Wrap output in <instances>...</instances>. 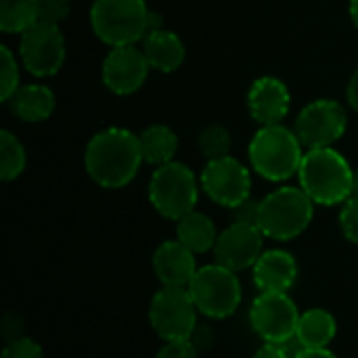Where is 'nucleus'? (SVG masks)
Instances as JSON below:
<instances>
[{
	"mask_svg": "<svg viewBox=\"0 0 358 358\" xmlns=\"http://www.w3.org/2000/svg\"><path fill=\"white\" fill-rule=\"evenodd\" d=\"M143 162L138 134L128 128H105L96 132L84 151V168L92 182L103 189L128 187Z\"/></svg>",
	"mask_w": 358,
	"mask_h": 358,
	"instance_id": "obj_1",
	"label": "nucleus"
},
{
	"mask_svg": "<svg viewBox=\"0 0 358 358\" xmlns=\"http://www.w3.org/2000/svg\"><path fill=\"white\" fill-rule=\"evenodd\" d=\"M355 170L348 159L334 147L308 149L298 170L302 191L315 206H342L352 197Z\"/></svg>",
	"mask_w": 358,
	"mask_h": 358,
	"instance_id": "obj_2",
	"label": "nucleus"
},
{
	"mask_svg": "<svg viewBox=\"0 0 358 358\" xmlns=\"http://www.w3.org/2000/svg\"><path fill=\"white\" fill-rule=\"evenodd\" d=\"M302 143L294 130L283 124L262 126L248 147V157L252 170L271 180V182H285L292 176H298L300 164L304 159Z\"/></svg>",
	"mask_w": 358,
	"mask_h": 358,
	"instance_id": "obj_3",
	"label": "nucleus"
},
{
	"mask_svg": "<svg viewBox=\"0 0 358 358\" xmlns=\"http://www.w3.org/2000/svg\"><path fill=\"white\" fill-rule=\"evenodd\" d=\"M315 201L302 187H279L260 199V231L273 241H292L313 222Z\"/></svg>",
	"mask_w": 358,
	"mask_h": 358,
	"instance_id": "obj_4",
	"label": "nucleus"
},
{
	"mask_svg": "<svg viewBox=\"0 0 358 358\" xmlns=\"http://www.w3.org/2000/svg\"><path fill=\"white\" fill-rule=\"evenodd\" d=\"M147 17L145 0H94L90 6L92 31L111 48L141 42L147 34Z\"/></svg>",
	"mask_w": 358,
	"mask_h": 358,
	"instance_id": "obj_5",
	"label": "nucleus"
},
{
	"mask_svg": "<svg viewBox=\"0 0 358 358\" xmlns=\"http://www.w3.org/2000/svg\"><path fill=\"white\" fill-rule=\"evenodd\" d=\"M199 189L201 182L187 164L168 162L157 166L151 174L149 201L159 216L178 222L182 216L195 210L199 201Z\"/></svg>",
	"mask_w": 358,
	"mask_h": 358,
	"instance_id": "obj_6",
	"label": "nucleus"
},
{
	"mask_svg": "<svg viewBox=\"0 0 358 358\" xmlns=\"http://www.w3.org/2000/svg\"><path fill=\"white\" fill-rule=\"evenodd\" d=\"M187 289L199 315L214 321H222L235 315L243 300V287L237 273L218 262L199 266Z\"/></svg>",
	"mask_w": 358,
	"mask_h": 358,
	"instance_id": "obj_7",
	"label": "nucleus"
},
{
	"mask_svg": "<svg viewBox=\"0 0 358 358\" xmlns=\"http://www.w3.org/2000/svg\"><path fill=\"white\" fill-rule=\"evenodd\" d=\"M197 306L187 287H159L149 304L151 329L164 342L191 340L197 329Z\"/></svg>",
	"mask_w": 358,
	"mask_h": 358,
	"instance_id": "obj_8",
	"label": "nucleus"
},
{
	"mask_svg": "<svg viewBox=\"0 0 358 358\" xmlns=\"http://www.w3.org/2000/svg\"><path fill=\"white\" fill-rule=\"evenodd\" d=\"M348 128V111L342 103L334 99H317L308 103L296 117L294 132L298 134L302 147L323 149L334 147Z\"/></svg>",
	"mask_w": 358,
	"mask_h": 358,
	"instance_id": "obj_9",
	"label": "nucleus"
},
{
	"mask_svg": "<svg viewBox=\"0 0 358 358\" xmlns=\"http://www.w3.org/2000/svg\"><path fill=\"white\" fill-rule=\"evenodd\" d=\"M300 315L289 294H258L250 308V323L264 344H289L296 340Z\"/></svg>",
	"mask_w": 358,
	"mask_h": 358,
	"instance_id": "obj_10",
	"label": "nucleus"
},
{
	"mask_svg": "<svg viewBox=\"0 0 358 358\" xmlns=\"http://www.w3.org/2000/svg\"><path fill=\"white\" fill-rule=\"evenodd\" d=\"M19 57L23 67L36 78L59 73L67 57V44L61 27L50 23H34L21 34Z\"/></svg>",
	"mask_w": 358,
	"mask_h": 358,
	"instance_id": "obj_11",
	"label": "nucleus"
},
{
	"mask_svg": "<svg viewBox=\"0 0 358 358\" xmlns=\"http://www.w3.org/2000/svg\"><path fill=\"white\" fill-rule=\"evenodd\" d=\"M201 191L218 206L233 210L252 197V174L250 168L239 159L227 155L210 159L199 176Z\"/></svg>",
	"mask_w": 358,
	"mask_h": 358,
	"instance_id": "obj_12",
	"label": "nucleus"
},
{
	"mask_svg": "<svg viewBox=\"0 0 358 358\" xmlns=\"http://www.w3.org/2000/svg\"><path fill=\"white\" fill-rule=\"evenodd\" d=\"M264 239L266 237L260 227L231 222L218 235V241L214 245V258L218 264L235 273L250 271L264 252Z\"/></svg>",
	"mask_w": 358,
	"mask_h": 358,
	"instance_id": "obj_13",
	"label": "nucleus"
},
{
	"mask_svg": "<svg viewBox=\"0 0 358 358\" xmlns=\"http://www.w3.org/2000/svg\"><path fill=\"white\" fill-rule=\"evenodd\" d=\"M149 63L141 48L136 46H117L111 48L103 61L101 76L109 92L117 96L134 94L149 76Z\"/></svg>",
	"mask_w": 358,
	"mask_h": 358,
	"instance_id": "obj_14",
	"label": "nucleus"
},
{
	"mask_svg": "<svg viewBox=\"0 0 358 358\" xmlns=\"http://www.w3.org/2000/svg\"><path fill=\"white\" fill-rule=\"evenodd\" d=\"M292 107V92L287 84L275 76H262L252 82L248 90V109L250 115L260 126L281 124Z\"/></svg>",
	"mask_w": 358,
	"mask_h": 358,
	"instance_id": "obj_15",
	"label": "nucleus"
},
{
	"mask_svg": "<svg viewBox=\"0 0 358 358\" xmlns=\"http://www.w3.org/2000/svg\"><path fill=\"white\" fill-rule=\"evenodd\" d=\"M300 275L298 260L287 250H264L252 268L254 285L260 294H289Z\"/></svg>",
	"mask_w": 358,
	"mask_h": 358,
	"instance_id": "obj_16",
	"label": "nucleus"
},
{
	"mask_svg": "<svg viewBox=\"0 0 358 358\" xmlns=\"http://www.w3.org/2000/svg\"><path fill=\"white\" fill-rule=\"evenodd\" d=\"M195 256L197 254H193L178 239H168L159 243L151 258L157 281L164 287H189L195 273L199 271Z\"/></svg>",
	"mask_w": 358,
	"mask_h": 358,
	"instance_id": "obj_17",
	"label": "nucleus"
},
{
	"mask_svg": "<svg viewBox=\"0 0 358 358\" xmlns=\"http://www.w3.org/2000/svg\"><path fill=\"white\" fill-rule=\"evenodd\" d=\"M141 42H143L141 50H143L149 67L159 73H172L185 63V57H187L185 42L180 40L178 34H174L170 29L149 31V34H145V38Z\"/></svg>",
	"mask_w": 358,
	"mask_h": 358,
	"instance_id": "obj_18",
	"label": "nucleus"
},
{
	"mask_svg": "<svg viewBox=\"0 0 358 358\" xmlns=\"http://www.w3.org/2000/svg\"><path fill=\"white\" fill-rule=\"evenodd\" d=\"M8 107L19 120L27 124H40L46 122L55 111V92L44 84H23L8 99Z\"/></svg>",
	"mask_w": 358,
	"mask_h": 358,
	"instance_id": "obj_19",
	"label": "nucleus"
},
{
	"mask_svg": "<svg viewBox=\"0 0 358 358\" xmlns=\"http://www.w3.org/2000/svg\"><path fill=\"white\" fill-rule=\"evenodd\" d=\"M338 336V321L327 308H308L300 315L296 340L302 348H329Z\"/></svg>",
	"mask_w": 358,
	"mask_h": 358,
	"instance_id": "obj_20",
	"label": "nucleus"
},
{
	"mask_svg": "<svg viewBox=\"0 0 358 358\" xmlns=\"http://www.w3.org/2000/svg\"><path fill=\"white\" fill-rule=\"evenodd\" d=\"M218 229L214 220L203 212H189L176 222V239L187 245L193 254H208L214 252L218 241Z\"/></svg>",
	"mask_w": 358,
	"mask_h": 358,
	"instance_id": "obj_21",
	"label": "nucleus"
},
{
	"mask_svg": "<svg viewBox=\"0 0 358 358\" xmlns=\"http://www.w3.org/2000/svg\"><path fill=\"white\" fill-rule=\"evenodd\" d=\"M138 141L145 164L157 168L168 162H174V155L178 151V136L174 134L172 128L164 124H153L138 134Z\"/></svg>",
	"mask_w": 358,
	"mask_h": 358,
	"instance_id": "obj_22",
	"label": "nucleus"
},
{
	"mask_svg": "<svg viewBox=\"0 0 358 358\" xmlns=\"http://www.w3.org/2000/svg\"><path fill=\"white\" fill-rule=\"evenodd\" d=\"M38 23V0H0L2 34H23Z\"/></svg>",
	"mask_w": 358,
	"mask_h": 358,
	"instance_id": "obj_23",
	"label": "nucleus"
},
{
	"mask_svg": "<svg viewBox=\"0 0 358 358\" xmlns=\"http://www.w3.org/2000/svg\"><path fill=\"white\" fill-rule=\"evenodd\" d=\"M25 164H27V155H25L21 141L13 132L2 130L0 132V178H2V182L17 180L23 174Z\"/></svg>",
	"mask_w": 358,
	"mask_h": 358,
	"instance_id": "obj_24",
	"label": "nucleus"
},
{
	"mask_svg": "<svg viewBox=\"0 0 358 358\" xmlns=\"http://www.w3.org/2000/svg\"><path fill=\"white\" fill-rule=\"evenodd\" d=\"M199 151L210 159H220L231 155V132L222 126V124H210L208 128H203L199 132Z\"/></svg>",
	"mask_w": 358,
	"mask_h": 358,
	"instance_id": "obj_25",
	"label": "nucleus"
},
{
	"mask_svg": "<svg viewBox=\"0 0 358 358\" xmlns=\"http://www.w3.org/2000/svg\"><path fill=\"white\" fill-rule=\"evenodd\" d=\"M19 88V63L8 46H0V99L8 103V99Z\"/></svg>",
	"mask_w": 358,
	"mask_h": 358,
	"instance_id": "obj_26",
	"label": "nucleus"
},
{
	"mask_svg": "<svg viewBox=\"0 0 358 358\" xmlns=\"http://www.w3.org/2000/svg\"><path fill=\"white\" fill-rule=\"evenodd\" d=\"M69 17V0H38V23L61 25Z\"/></svg>",
	"mask_w": 358,
	"mask_h": 358,
	"instance_id": "obj_27",
	"label": "nucleus"
},
{
	"mask_svg": "<svg viewBox=\"0 0 358 358\" xmlns=\"http://www.w3.org/2000/svg\"><path fill=\"white\" fill-rule=\"evenodd\" d=\"M0 358H44V350L36 340L23 336L13 342H6Z\"/></svg>",
	"mask_w": 358,
	"mask_h": 358,
	"instance_id": "obj_28",
	"label": "nucleus"
},
{
	"mask_svg": "<svg viewBox=\"0 0 358 358\" xmlns=\"http://www.w3.org/2000/svg\"><path fill=\"white\" fill-rule=\"evenodd\" d=\"M340 227H342V233L344 237L358 245V199L357 197H350L346 203H342V210H340Z\"/></svg>",
	"mask_w": 358,
	"mask_h": 358,
	"instance_id": "obj_29",
	"label": "nucleus"
},
{
	"mask_svg": "<svg viewBox=\"0 0 358 358\" xmlns=\"http://www.w3.org/2000/svg\"><path fill=\"white\" fill-rule=\"evenodd\" d=\"M155 358H197V348L191 340L164 342Z\"/></svg>",
	"mask_w": 358,
	"mask_h": 358,
	"instance_id": "obj_30",
	"label": "nucleus"
},
{
	"mask_svg": "<svg viewBox=\"0 0 358 358\" xmlns=\"http://www.w3.org/2000/svg\"><path fill=\"white\" fill-rule=\"evenodd\" d=\"M231 214H233V222L258 227V222H260V201H256V199L250 197L243 203H239L237 208H233Z\"/></svg>",
	"mask_w": 358,
	"mask_h": 358,
	"instance_id": "obj_31",
	"label": "nucleus"
},
{
	"mask_svg": "<svg viewBox=\"0 0 358 358\" xmlns=\"http://www.w3.org/2000/svg\"><path fill=\"white\" fill-rule=\"evenodd\" d=\"M298 348V340L289 344H262L252 358H294Z\"/></svg>",
	"mask_w": 358,
	"mask_h": 358,
	"instance_id": "obj_32",
	"label": "nucleus"
},
{
	"mask_svg": "<svg viewBox=\"0 0 358 358\" xmlns=\"http://www.w3.org/2000/svg\"><path fill=\"white\" fill-rule=\"evenodd\" d=\"M2 334L6 338V342H13L17 338H23V319L15 313H8L2 319Z\"/></svg>",
	"mask_w": 358,
	"mask_h": 358,
	"instance_id": "obj_33",
	"label": "nucleus"
},
{
	"mask_svg": "<svg viewBox=\"0 0 358 358\" xmlns=\"http://www.w3.org/2000/svg\"><path fill=\"white\" fill-rule=\"evenodd\" d=\"M294 358H338L336 352H331L329 348H298Z\"/></svg>",
	"mask_w": 358,
	"mask_h": 358,
	"instance_id": "obj_34",
	"label": "nucleus"
},
{
	"mask_svg": "<svg viewBox=\"0 0 358 358\" xmlns=\"http://www.w3.org/2000/svg\"><path fill=\"white\" fill-rule=\"evenodd\" d=\"M346 101H348V105H350L355 111H358V67L357 71L352 73L348 86H346Z\"/></svg>",
	"mask_w": 358,
	"mask_h": 358,
	"instance_id": "obj_35",
	"label": "nucleus"
},
{
	"mask_svg": "<svg viewBox=\"0 0 358 358\" xmlns=\"http://www.w3.org/2000/svg\"><path fill=\"white\" fill-rule=\"evenodd\" d=\"M159 29H166L164 27V17L155 10H149V17H147V34L149 31H159Z\"/></svg>",
	"mask_w": 358,
	"mask_h": 358,
	"instance_id": "obj_36",
	"label": "nucleus"
},
{
	"mask_svg": "<svg viewBox=\"0 0 358 358\" xmlns=\"http://www.w3.org/2000/svg\"><path fill=\"white\" fill-rule=\"evenodd\" d=\"M348 10H350L352 23L358 27V0H350V2H348Z\"/></svg>",
	"mask_w": 358,
	"mask_h": 358,
	"instance_id": "obj_37",
	"label": "nucleus"
},
{
	"mask_svg": "<svg viewBox=\"0 0 358 358\" xmlns=\"http://www.w3.org/2000/svg\"><path fill=\"white\" fill-rule=\"evenodd\" d=\"M352 197L358 199V168L355 170V176H352Z\"/></svg>",
	"mask_w": 358,
	"mask_h": 358,
	"instance_id": "obj_38",
	"label": "nucleus"
}]
</instances>
